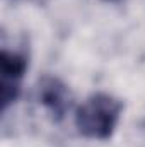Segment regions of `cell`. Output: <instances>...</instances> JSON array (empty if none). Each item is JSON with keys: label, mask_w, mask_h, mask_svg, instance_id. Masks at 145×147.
<instances>
[{"label": "cell", "mask_w": 145, "mask_h": 147, "mask_svg": "<svg viewBox=\"0 0 145 147\" xmlns=\"http://www.w3.org/2000/svg\"><path fill=\"white\" fill-rule=\"evenodd\" d=\"M36 98L53 121H62L72 106V92L63 80L44 75L38 80Z\"/></svg>", "instance_id": "obj_3"}, {"label": "cell", "mask_w": 145, "mask_h": 147, "mask_svg": "<svg viewBox=\"0 0 145 147\" xmlns=\"http://www.w3.org/2000/svg\"><path fill=\"white\" fill-rule=\"evenodd\" d=\"M28 70V57L24 51L2 48L0 51V105L5 111L21 94L24 74Z\"/></svg>", "instance_id": "obj_2"}, {"label": "cell", "mask_w": 145, "mask_h": 147, "mask_svg": "<svg viewBox=\"0 0 145 147\" xmlns=\"http://www.w3.org/2000/svg\"><path fill=\"white\" fill-rule=\"evenodd\" d=\"M123 103L106 92L89 96L75 113V127L80 135L92 140H108L116 130Z\"/></svg>", "instance_id": "obj_1"}, {"label": "cell", "mask_w": 145, "mask_h": 147, "mask_svg": "<svg viewBox=\"0 0 145 147\" xmlns=\"http://www.w3.org/2000/svg\"><path fill=\"white\" fill-rule=\"evenodd\" d=\"M140 139H142V146L145 147V120L140 123Z\"/></svg>", "instance_id": "obj_4"}]
</instances>
